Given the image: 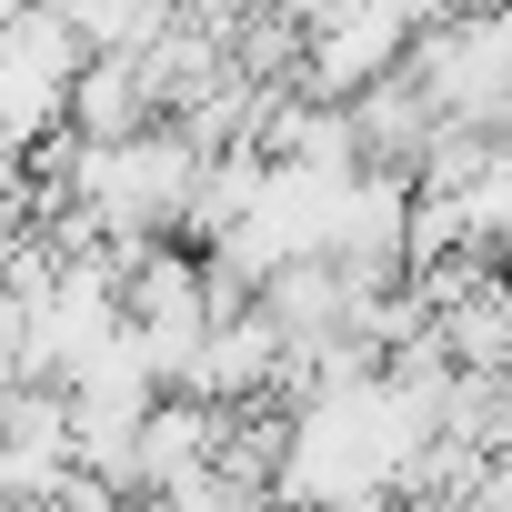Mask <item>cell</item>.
Returning <instances> with one entry per match:
<instances>
[{
    "mask_svg": "<svg viewBox=\"0 0 512 512\" xmlns=\"http://www.w3.org/2000/svg\"><path fill=\"white\" fill-rule=\"evenodd\" d=\"M151 121H161V101H151V81H141L131 51H91L71 71V91H61V131L71 141H131Z\"/></svg>",
    "mask_w": 512,
    "mask_h": 512,
    "instance_id": "3",
    "label": "cell"
},
{
    "mask_svg": "<svg viewBox=\"0 0 512 512\" xmlns=\"http://www.w3.org/2000/svg\"><path fill=\"white\" fill-rule=\"evenodd\" d=\"M462 512H512V472H502V462H492V472H482V482H472V492H462Z\"/></svg>",
    "mask_w": 512,
    "mask_h": 512,
    "instance_id": "4",
    "label": "cell"
},
{
    "mask_svg": "<svg viewBox=\"0 0 512 512\" xmlns=\"http://www.w3.org/2000/svg\"><path fill=\"white\" fill-rule=\"evenodd\" d=\"M221 442H231V412H221V402L151 392V412H141V432H131V462H121V492H131V502L181 492V482H201V472L221 462Z\"/></svg>",
    "mask_w": 512,
    "mask_h": 512,
    "instance_id": "2",
    "label": "cell"
},
{
    "mask_svg": "<svg viewBox=\"0 0 512 512\" xmlns=\"http://www.w3.org/2000/svg\"><path fill=\"white\" fill-rule=\"evenodd\" d=\"M402 51H412V21H402V11H382V0H332L322 21H302V81H292V91L352 101V91H372L382 71H402Z\"/></svg>",
    "mask_w": 512,
    "mask_h": 512,
    "instance_id": "1",
    "label": "cell"
},
{
    "mask_svg": "<svg viewBox=\"0 0 512 512\" xmlns=\"http://www.w3.org/2000/svg\"><path fill=\"white\" fill-rule=\"evenodd\" d=\"M492 462L512 472V402H502V422H492Z\"/></svg>",
    "mask_w": 512,
    "mask_h": 512,
    "instance_id": "5",
    "label": "cell"
}]
</instances>
